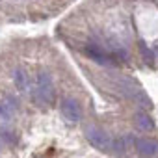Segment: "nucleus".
Here are the masks:
<instances>
[{
	"mask_svg": "<svg viewBox=\"0 0 158 158\" xmlns=\"http://www.w3.org/2000/svg\"><path fill=\"white\" fill-rule=\"evenodd\" d=\"M35 99L39 101L37 104H47L52 106L56 102V88L50 73L41 71L37 73V84H35Z\"/></svg>",
	"mask_w": 158,
	"mask_h": 158,
	"instance_id": "f257e3e1",
	"label": "nucleus"
},
{
	"mask_svg": "<svg viewBox=\"0 0 158 158\" xmlns=\"http://www.w3.org/2000/svg\"><path fill=\"white\" fill-rule=\"evenodd\" d=\"M84 52L88 54V58H91L93 61H97L101 65H119V60L114 52H108V50H104L102 47H99L95 43H86Z\"/></svg>",
	"mask_w": 158,
	"mask_h": 158,
	"instance_id": "f03ea898",
	"label": "nucleus"
},
{
	"mask_svg": "<svg viewBox=\"0 0 158 158\" xmlns=\"http://www.w3.org/2000/svg\"><path fill=\"white\" fill-rule=\"evenodd\" d=\"M86 138H88V141H89L93 147H97L99 151L108 152V151H110V147H112V138H110V136H108V132H104L102 128L88 127V128H86Z\"/></svg>",
	"mask_w": 158,
	"mask_h": 158,
	"instance_id": "7ed1b4c3",
	"label": "nucleus"
},
{
	"mask_svg": "<svg viewBox=\"0 0 158 158\" xmlns=\"http://www.w3.org/2000/svg\"><path fill=\"white\" fill-rule=\"evenodd\" d=\"M60 108H61L63 117H65L69 123H78V121L82 119V108H80V104H78V101H76V99L65 97V99L61 101Z\"/></svg>",
	"mask_w": 158,
	"mask_h": 158,
	"instance_id": "20e7f679",
	"label": "nucleus"
},
{
	"mask_svg": "<svg viewBox=\"0 0 158 158\" xmlns=\"http://www.w3.org/2000/svg\"><path fill=\"white\" fill-rule=\"evenodd\" d=\"M136 149L141 156L145 158H154L158 156V141L156 139H151V138H139L136 141Z\"/></svg>",
	"mask_w": 158,
	"mask_h": 158,
	"instance_id": "39448f33",
	"label": "nucleus"
},
{
	"mask_svg": "<svg viewBox=\"0 0 158 158\" xmlns=\"http://www.w3.org/2000/svg\"><path fill=\"white\" fill-rule=\"evenodd\" d=\"M15 110H17V101L13 99H8L6 102H0V121L6 123V121H11L13 115H15Z\"/></svg>",
	"mask_w": 158,
	"mask_h": 158,
	"instance_id": "423d86ee",
	"label": "nucleus"
},
{
	"mask_svg": "<svg viewBox=\"0 0 158 158\" xmlns=\"http://www.w3.org/2000/svg\"><path fill=\"white\" fill-rule=\"evenodd\" d=\"M13 82H15V88L19 91H26V88H28V73L23 67L13 71Z\"/></svg>",
	"mask_w": 158,
	"mask_h": 158,
	"instance_id": "0eeeda50",
	"label": "nucleus"
},
{
	"mask_svg": "<svg viewBox=\"0 0 158 158\" xmlns=\"http://www.w3.org/2000/svg\"><path fill=\"white\" fill-rule=\"evenodd\" d=\"M134 123H136V127L139 130H154V123L147 114H136Z\"/></svg>",
	"mask_w": 158,
	"mask_h": 158,
	"instance_id": "6e6552de",
	"label": "nucleus"
},
{
	"mask_svg": "<svg viewBox=\"0 0 158 158\" xmlns=\"http://www.w3.org/2000/svg\"><path fill=\"white\" fill-rule=\"evenodd\" d=\"M139 52H141V56H143V61H145L149 67H152V65H154V54H152V50L145 45V41H139Z\"/></svg>",
	"mask_w": 158,
	"mask_h": 158,
	"instance_id": "1a4fd4ad",
	"label": "nucleus"
},
{
	"mask_svg": "<svg viewBox=\"0 0 158 158\" xmlns=\"http://www.w3.org/2000/svg\"><path fill=\"white\" fill-rule=\"evenodd\" d=\"M112 147H115V149H114L115 154H125V141H123V139H115V141H112Z\"/></svg>",
	"mask_w": 158,
	"mask_h": 158,
	"instance_id": "9d476101",
	"label": "nucleus"
}]
</instances>
